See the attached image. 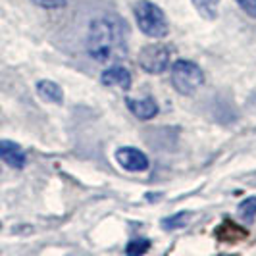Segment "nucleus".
<instances>
[{"label": "nucleus", "mask_w": 256, "mask_h": 256, "mask_svg": "<svg viewBox=\"0 0 256 256\" xmlns=\"http://www.w3.org/2000/svg\"><path fill=\"white\" fill-rule=\"evenodd\" d=\"M87 50L96 62H114L126 56V38L122 27L108 18L94 20L89 27L87 37Z\"/></svg>", "instance_id": "obj_1"}, {"label": "nucleus", "mask_w": 256, "mask_h": 256, "mask_svg": "<svg viewBox=\"0 0 256 256\" xmlns=\"http://www.w3.org/2000/svg\"><path fill=\"white\" fill-rule=\"evenodd\" d=\"M133 14H135V22H137L139 29L146 37L164 38L170 33L166 14L150 0H139L133 8Z\"/></svg>", "instance_id": "obj_2"}, {"label": "nucleus", "mask_w": 256, "mask_h": 256, "mask_svg": "<svg viewBox=\"0 0 256 256\" xmlns=\"http://www.w3.org/2000/svg\"><path fill=\"white\" fill-rule=\"evenodd\" d=\"M172 85L180 94L189 96L204 83V72L191 60H178L172 64Z\"/></svg>", "instance_id": "obj_3"}, {"label": "nucleus", "mask_w": 256, "mask_h": 256, "mask_svg": "<svg viewBox=\"0 0 256 256\" xmlns=\"http://www.w3.org/2000/svg\"><path fill=\"white\" fill-rule=\"evenodd\" d=\"M137 60L146 74L158 76L170 66V50L162 42H150V44L142 46Z\"/></svg>", "instance_id": "obj_4"}, {"label": "nucleus", "mask_w": 256, "mask_h": 256, "mask_svg": "<svg viewBox=\"0 0 256 256\" xmlns=\"http://www.w3.org/2000/svg\"><path fill=\"white\" fill-rule=\"evenodd\" d=\"M116 162L124 170L133 172V174H139V172H146L150 162L146 158V154L141 152L139 148H133V146H122L116 150Z\"/></svg>", "instance_id": "obj_5"}, {"label": "nucleus", "mask_w": 256, "mask_h": 256, "mask_svg": "<svg viewBox=\"0 0 256 256\" xmlns=\"http://www.w3.org/2000/svg\"><path fill=\"white\" fill-rule=\"evenodd\" d=\"M0 160L16 170H22L27 164V156L24 148L10 139H0Z\"/></svg>", "instance_id": "obj_6"}, {"label": "nucleus", "mask_w": 256, "mask_h": 256, "mask_svg": "<svg viewBox=\"0 0 256 256\" xmlns=\"http://www.w3.org/2000/svg\"><path fill=\"white\" fill-rule=\"evenodd\" d=\"M100 83L108 87H120V89L128 90L131 87V74L124 66H110L102 72Z\"/></svg>", "instance_id": "obj_7"}, {"label": "nucleus", "mask_w": 256, "mask_h": 256, "mask_svg": "<svg viewBox=\"0 0 256 256\" xmlns=\"http://www.w3.org/2000/svg\"><path fill=\"white\" fill-rule=\"evenodd\" d=\"M126 106L141 122L152 120L158 114V104L154 102V98H126Z\"/></svg>", "instance_id": "obj_8"}, {"label": "nucleus", "mask_w": 256, "mask_h": 256, "mask_svg": "<svg viewBox=\"0 0 256 256\" xmlns=\"http://www.w3.org/2000/svg\"><path fill=\"white\" fill-rule=\"evenodd\" d=\"M37 94L40 100L48 104H62L64 102V90L58 83H54L50 79H42L37 83Z\"/></svg>", "instance_id": "obj_9"}, {"label": "nucleus", "mask_w": 256, "mask_h": 256, "mask_svg": "<svg viewBox=\"0 0 256 256\" xmlns=\"http://www.w3.org/2000/svg\"><path fill=\"white\" fill-rule=\"evenodd\" d=\"M194 10L200 14L204 20H216L220 8V0H191Z\"/></svg>", "instance_id": "obj_10"}, {"label": "nucleus", "mask_w": 256, "mask_h": 256, "mask_svg": "<svg viewBox=\"0 0 256 256\" xmlns=\"http://www.w3.org/2000/svg\"><path fill=\"white\" fill-rule=\"evenodd\" d=\"M192 218V214L189 210H181L178 214H174V216H170V218L162 220V228L168 231H174V230H181V228H185L187 224H189V220Z\"/></svg>", "instance_id": "obj_11"}, {"label": "nucleus", "mask_w": 256, "mask_h": 256, "mask_svg": "<svg viewBox=\"0 0 256 256\" xmlns=\"http://www.w3.org/2000/svg\"><path fill=\"white\" fill-rule=\"evenodd\" d=\"M239 218L246 224H250L256 218V196H246L239 204Z\"/></svg>", "instance_id": "obj_12"}, {"label": "nucleus", "mask_w": 256, "mask_h": 256, "mask_svg": "<svg viewBox=\"0 0 256 256\" xmlns=\"http://www.w3.org/2000/svg\"><path fill=\"white\" fill-rule=\"evenodd\" d=\"M148 248H150V241H148V239H142V237H139V239H131V241L128 243V246H126V254L141 256V254H144Z\"/></svg>", "instance_id": "obj_13"}, {"label": "nucleus", "mask_w": 256, "mask_h": 256, "mask_svg": "<svg viewBox=\"0 0 256 256\" xmlns=\"http://www.w3.org/2000/svg\"><path fill=\"white\" fill-rule=\"evenodd\" d=\"M31 2L40 8H46V10H62L68 4V0H31Z\"/></svg>", "instance_id": "obj_14"}, {"label": "nucleus", "mask_w": 256, "mask_h": 256, "mask_svg": "<svg viewBox=\"0 0 256 256\" xmlns=\"http://www.w3.org/2000/svg\"><path fill=\"white\" fill-rule=\"evenodd\" d=\"M235 2L243 8V12L246 16H250V18L256 20V0H235Z\"/></svg>", "instance_id": "obj_15"}, {"label": "nucleus", "mask_w": 256, "mask_h": 256, "mask_svg": "<svg viewBox=\"0 0 256 256\" xmlns=\"http://www.w3.org/2000/svg\"><path fill=\"white\" fill-rule=\"evenodd\" d=\"M0 228H2V224H0Z\"/></svg>", "instance_id": "obj_16"}]
</instances>
